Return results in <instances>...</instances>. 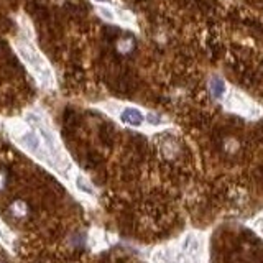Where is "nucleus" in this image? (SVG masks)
Masks as SVG:
<instances>
[{
  "instance_id": "nucleus-1",
  "label": "nucleus",
  "mask_w": 263,
  "mask_h": 263,
  "mask_svg": "<svg viewBox=\"0 0 263 263\" xmlns=\"http://www.w3.org/2000/svg\"><path fill=\"white\" fill-rule=\"evenodd\" d=\"M7 134L21 151L48 168L68 186L74 188L81 171L72 163L53 125L41 114L32 112L21 120L9 122Z\"/></svg>"
},
{
  "instance_id": "nucleus-2",
  "label": "nucleus",
  "mask_w": 263,
  "mask_h": 263,
  "mask_svg": "<svg viewBox=\"0 0 263 263\" xmlns=\"http://www.w3.org/2000/svg\"><path fill=\"white\" fill-rule=\"evenodd\" d=\"M150 260L151 263H202L204 239L201 233L189 232L178 244L155 250Z\"/></svg>"
},
{
  "instance_id": "nucleus-3",
  "label": "nucleus",
  "mask_w": 263,
  "mask_h": 263,
  "mask_svg": "<svg viewBox=\"0 0 263 263\" xmlns=\"http://www.w3.org/2000/svg\"><path fill=\"white\" fill-rule=\"evenodd\" d=\"M119 119L122 123H125L128 127H142L147 117L137 107H123L119 114Z\"/></svg>"
},
{
  "instance_id": "nucleus-4",
  "label": "nucleus",
  "mask_w": 263,
  "mask_h": 263,
  "mask_svg": "<svg viewBox=\"0 0 263 263\" xmlns=\"http://www.w3.org/2000/svg\"><path fill=\"white\" fill-rule=\"evenodd\" d=\"M0 244H2L7 250H13V244H15V237H13L12 230L7 227V224L0 219Z\"/></svg>"
},
{
  "instance_id": "nucleus-5",
  "label": "nucleus",
  "mask_w": 263,
  "mask_h": 263,
  "mask_svg": "<svg viewBox=\"0 0 263 263\" xmlns=\"http://www.w3.org/2000/svg\"><path fill=\"white\" fill-rule=\"evenodd\" d=\"M9 213L12 217H15V219H23L28 216V204L21 199H15L9 206Z\"/></svg>"
},
{
  "instance_id": "nucleus-6",
  "label": "nucleus",
  "mask_w": 263,
  "mask_h": 263,
  "mask_svg": "<svg viewBox=\"0 0 263 263\" xmlns=\"http://www.w3.org/2000/svg\"><path fill=\"white\" fill-rule=\"evenodd\" d=\"M209 86H211V92H213L216 97H222L225 91H227V86H225L222 79H213Z\"/></svg>"
},
{
  "instance_id": "nucleus-7",
  "label": "nucleus",
  "mask_w": 263,
  "mask_h": 263,
  "mask_svg": "<svg viewBox=\"0 0 263 263\" xmlns=\"http://www.w3.org/2000/svg\"><path fill=\"white\" fill-rule=\"evenodd\" d=\"M7 182H9V176H7V173L0 170V191H4L7 188Z\"/></svg>"
},
{
  "instance_id": "nucleus-8",
  "label": "nucleus",
  "mask_w": 263,
  "mask_h": 263,
  "mask_svg": "<svg viewBox=\"0 0 263 263\" xmlns=\"http://www.w3.org/2000/svg\"><path fill=\"white\" fill-rule=\"evenodd\" d=\"M253 225H255V229H257V232L263 237V216H260L257 221L253 222Z\"/></svg>"
},
{
  "instance_id": "nucleus-9",
  "label": "nucleus",
  "mask_w": 263,
  "mask_h": 263,
  "mask_svg": "<svg viewBox=\"0 0 263 263\" xmlns=\"http://www.w3.org/2000/svg\"><path fill=\"white\" fill-rule=\"evenodd\" d=\"M0 263H4V261H0Z\"/></svg>"
}]
</instances>
